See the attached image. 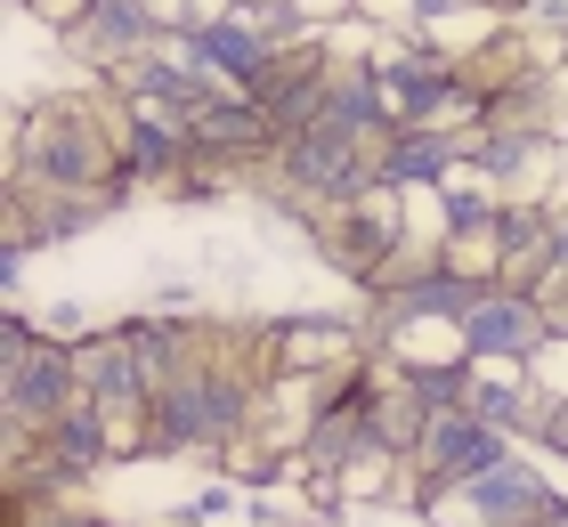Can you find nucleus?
I'll list each match as a JSON object with an SVG mask.
<instances>
[{"label": "nucleus", "mask_w": 568, "mask_h": 527, "mask_svg": "<svg viewBox=\"0 0 568 527\" xmlns=\"http://www.w3.org/2000/svg\"><path fill=\"white\" fill-rule=\"evenodd\" d=\"M276 49H284V41H276L252 9H227V17L203 24V33H187V58H195V65H212L227 90H261V82H268V65H276Z\"/></svg>", "instance_id": "ddd939ff"}, {"label": "nucleus", "mask_w": 568, "mask_h": 527, "mask_svg": "<svg viewBox=\"0 0 568 527\" xmlns=\"http://www.w3.org/2000/svg\"><path fill=\"white\" fill-rule=\"evenodd\" d=\"M41 333L49 341H90L98 316H90V301H41Z\"/></svg>", "instance_id": "6ab92c4d"}, {"label": "nucleus", "mask_w": 568, "mask_h": 527, "mask_svg": "<svg viewBox=\"0 0 568 527\" xmlns=\"http://www.w3.org/2000/svg\"><path fill=\"white\" fill-rule=\"evenodd\" d=\"M520 438H504L496 422H479L471 406H455V414H430V430L415 446V495L430 487H463V479H479V470H496L504 455Z\"/></svg>", "instance_id": "9d476101"}, {"label": "nucleus", "mask_w": 568, "mask_h": 527, "mask_svg": "<svg viewBox=\"0 0 568 527\" xmlns=\"http://www.w3.org/2000/svg\"><path fill=\"white\" fill-rule=\"evenodd\" d=\"M261 179H276V188H293V195H308V203H357L374 188V139H357V130H342V122H301L293 139L276 146V163L261 171Z\"/></svg>", "instance_id": "20e7f679"}, {"label": "nucleus", "mask_w": 568, "mask_h": 527, "mask_svg": "<svg viewBox=\"0 0 568 527\" xmlns=\"http://www.w3.org/2000/svg\"><path fill=\"white\" fill-rule=\"evenodd\" d=\"M73 357H82V398H90V406H106V414H122V422H146L154 374H146L139 341L122 333V316H114V325H98L90 341H73Z\"/></svg>", "instance_id": "f8f14e48"}, {"label": "nucleus", "mask_w": 568, "mask_h": 527, "mask_svg": "<svg viewBox=\"0 0 568 527\" xmlns=\"http://www.w3.org/2000/svg\"><path fill=\"white\" fill-rule=\"evenodd\" d=\"M552 341V301L528 284H487V301L463 316V357L471 365H536Z\"/></svg>", "instance_id": "0eeeda50"}, {"label": "nucleus", "mask_w": 568, "mask_h": 527, "mask_svg": "<svg viewBox=\"0 0 568 527\" xmlns=\"http://www.w3.org/2000/svg\"><path fill=\"white\" fill-rule=\"evenodd\" d=\"M122 171H114V195H171L179 179L195 171V130L179 114H154V105H122Z\"/></svg>", "instance_id": "6e6552de"}, {"label": "nucleus", "mask_w": 568, "mask_h": 527, "mask_svg": "<svg viewBox=\"0 0 568 527\" xmlns=\"http://www.w3.org/2000/svg\"><path fill=\"white\" fill-rule=\"evenodd\" d=\"M261 349H268V374H342V365H366L374 341L357 316L342 308H293V316H268L261 325Z\"/></svg>", "instance_id": "423d86ee"}, {"label": "nucleus", "mask_w": 568, "mask_h": 527, "mask_svg": "<svg viewBox=\"0 0 568 527\" xmlns=\"http://www.w3.org/2000/svg\"><path fill=\"white\" fill-rule=\"evenodd\" d=\"M163 519H171V527H220V519H244V479H227V470H220V479H203L195 495H179Z\"/></svg>", "instance_id": "f3484780"}, {"label": "nucleus", "mask_w": 568, "mask_h": 527, "mask_svg": "<svg viewBox=\"0 0 568 527\" xmlns=\"http://www.w3.org/2000/svg\"><path fill=\"white\" fill-rule=\"evenodd\" d=\"M114 130H122V98L106 82L24 98L9 114V179L41 195H114V171H122Z\"/></svg>", "instance_id": "f03ea898"}, {"label": "nucleus", "mask_w": 568, "mask_h": 527, "mask_svg": "<svg viewBox=\"0 0 568 527\" xmlns=\"http://www.w3.org/2000/svg\"><path fill=\"white\" fill-rule=\"evenodd\" d=\"M236 0H154V17H163V33L171 41H187V33H203L212 17H227Z\"/></svg>", "instance_id": "a211bd4d"}, {"label": "nucleus", "mask_w": 568, "mask_h": 527, "mask_svg": "<svg viewBox=\"0 0 568 527\" xmlns=\"http://www.w3.org/2000/svg\"><path fill=\"white\" fill-rule=\"evenodd\" d=\"M73 398H82V357H73V341H41L24 365H0V422L49 430Z\"/></svg>", "instance_id": "9b49d317"}, {"label": "nucleus", "mask_w": 568, "mask_h": 527, "mask_svg": "<svg viewBox=\"0 0 568 527\" xmlns=\"http://www.w3.org/2000/svg\"><path fill=\"white\" fill-rule=\"evenodd\" d=\"M552 333H560V341H568V301H552Z\"/></svg>", "instance_id": "4be33fe9"}, {"label": "nucleus", "mask_w": 568, "mask_h": 527, "mask_svg": "<svg viewBox=\"0 0 568 527\" xmlns=\"http://www.w3.org/2000/svg\"><path fill=\"white\" fill-rule=\"evenodd\" d=\"M560 504H568L560 479H552L536 455L511 446V455H504L496 470H479V479L415 495V519H423V527H536V519H552Z\"/></svg>", "instance_id": "7ed1b4c3"}, {"label": "nucleus", "mask_w": 568, "mask_h": 527, "mask_svg": "<svg viewBox=\"0 0 568 527\" xmlns=\"http://www.w3.org/2000/svg\"><path fill=\"white\" fill-rule=\"evenodd\" d=\"M195 301H203L195 276H154V293H146V308H163V316H195Z\"/></svg>", "instance_id": "aec40b11"}, {"label": "nucleus", "mask_w": 568, "mask_h": 527, "mask_svg": "<svg viewBox=\"0 0 568 527\" xmlns=\"http://www.w3.org/2000/svg\"><path fill=\"white\" fill-rule=\"evenodd\" d=\"M9 527H114V519L82 487H58V495H9Z\"/></svg>", "instance_id": "dca6fc26"}, {"label": "nucleus", "mask_w": 568, "mask_h": 527, "mask_svg": "<svg viewBox=\"0 0 568 527\" xmlns=\"http://www.w3.org/2000/svg\"><path fill=\"white\" fill-rule=\"evenodd\" d=\"M154 41H171L163 17H154V0H90L82 24L65 33V49L82 65H98V73H114L122 58H139V49H154Z\"/></svg>", "instance_id": "4468645a"}, {"label": "nucleus", "mask_w": 568, "mask_h": 527, "mask_svg": "<svg viewBox=\"0 0 568 527\" xmlns=\"http://www.w3.org/2000/svg\"><path fill=\"white\" fill-rule=\"evenodd\" d=\"M261 382H268L261 333H220V325H203L195 357L179 365V374L154 389V406H146V463H163V455L227 463V455L252 438Z\"/></svg>", "instance_id": "f257e3e1"}, {"label": "nucleus", "mask_w": 568, "mask_h": 527, "mask_svg": "<svg viewBox=\"0 0 568 527\" xmlns=\"http://www.w3.org/2000/svg\"><path fill=\"white\" fill-rule=\"evenodd\" d=\"M471 163V130L455 122H398L390 139L374 146V188L382 195H430Z\"/></svg>", "instance_id": "1a4fd4ad"}, {"label": "nucleus", "mask_w": 568, "mask_h": 527, "mask_svg": "<svg viewBox=\"0 0 568 527\" xmlns=\"http://www.w3.org/2000/svg\"><path fill=\"white\" fill-rule=\"evenodd\" d=\"M471 406L479 422H496L504 438H536V414H545V389H536L528 365H479L471 374Z\"/></svg>", "instance_id": "2eb2a0df"}, {"label": "nucleus", "mask_w": 568, "mask_h": 527, "mask_svg": "<svg viewBox=\"0 0 568 527\" xmlns=\"http://www.w3.org/2000/svg\"><path fill=\"white\" fill-rule=\"evenodd\" d=\"M122 105H154V114H179V122H195L203 105H212L227 82L212 65H195L187 58V41H154V49H139V58H122L114 73H98Z\"/></svg>", "instance_id": "39448f33"}, {"label": "nucleus", "mask_w": 568, "mask_h": 527, "mask_svg": "<svg viewBox=\"0 0 568 527\" xmlns=\"http://www.w3.org/2000/svg\"><path fill=\"white\" fill-rule=\"evenodd\" d=\"M82 9H90V0H17V17H41L58 41L73 33V24H82Z\"/></svg>", "instance_id": "412c9836"}]
</instances>
